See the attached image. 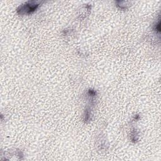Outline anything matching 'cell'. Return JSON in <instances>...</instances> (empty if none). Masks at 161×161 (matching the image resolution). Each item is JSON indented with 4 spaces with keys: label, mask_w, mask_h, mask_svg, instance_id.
<instances>
[{
    "label": "cell",
    "mask_w": 161,
    "mask_h": 161,
    "mask_svg": "<svg viewBox=\"0 0 161 161\" xmlns=\"http://www.w3.org/2000/svg\"><path fill=\"white\" fill-rule=\"evenodd\" d=\"M39 4L40 3L37 1H28L22 6H19V9H18V11L19 12L20 14H29L33 12L38 8Z\"/></svg>",
    "instance_id": "cell-1"
}]
</instances>
